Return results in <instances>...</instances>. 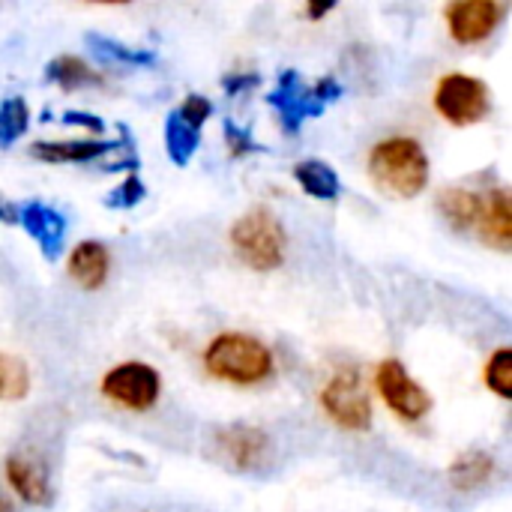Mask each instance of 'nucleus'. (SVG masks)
Listing matches in <instances>:
<instances>
[{
	"label": "nucleus",
	"instance_id": "obj_1",
	"mask_svg": "<svg viewBox=\"0 0 512 512\" xmlns=\"http://www.w3.org/2000/svg\"><path fill=\"white\" fill-rule=\"evenodd\" d=\"M369 177L375 183V189L387 198H417L420 192H426L429 180H432V165H429V153L423 147L420 138L414 135H390L381 138L372 150H369Z\"/></svg>",
	"mask_w": 512,
	"mask_h": 512
},
{
	"label": "nucleus",
	"instance_id": "obj_2",
	"mask_svg": "<svg viewBox=\"0 0 512 512\" xmlns=\"http://www.w3.org/2000/svg\"><path fill=\"white\" fill-rule=\"evenodd\" d=\"M201 360L210 378L234 384V387H258L270 381L276 372L273 351L261 339L240 333V330L216 333L207 342Z\"/></svg>",
	"mask_w": 512,
	"mask_h": 512
},
{
	"label": "nucleus",
	"instance_id": "obj_3",
	"mask_svg": "<svg viewBox=\"0 0 512 512\" xmlns=\"http://www.w3.org/2000/svg\"><path fill=\"white\" fill-rule=\"evenodd\" d=\"M231 249L237 261L255 273H270L285 264L288 255V234L270 207L246 210L228 231Z\"/></svg>",
	"mask_w": 512,
	"mask_h": 512
},
{
	"label": "nucleus",
	"instance_id": "obj_4",
	"mask_svg": "<svg viewBox=\"0 0 512 512\" xmlns=\"http://www.w3.org/2000/svg\"><path fill=\"white\" fill-rule=\"evenodd\" d=\"M321 411L342 432H366L372 426V396L357 366L336 369L318 393Z\"/></svg>",
	"mask_w": 512,
	"mask_h": 512
},
{
	"label": "nucleus",
	"instance_id": "obj_5",
	"mask_svg": "<svg viewBox=\"0 0 512 512\" xmlns=\"http://www.w3.org/2000/svg\"><path fill=\"white\" fill-rule=\"evenodd\" d=\"M432 105L450 126H474L492 114V87L468 72H447L438 78Z\"/></svg>",
	"mask_w": 512,
	"mask_h": 512
},
{
	"label": "nucleus",
	"instance_id": "obj_6",
	"mask_svg": "<svg viewBox=\"0 0 512 512\" xmlns=\"http://www.w3.org/2000/svg\"><path fill=\"white\" fill-rule=\"evenodd\" d=\"M99 393L123 411L144 414V411L156 408V402L162 396V375L150 363L126 360L102 375Z\"/></svg>",
	"mask_w": 512,
	"mask_h": 512
},
{
	"label": "nucleus",
	"instance_id": "obj_7",
	"mask_svg": "<svg viewBox=\"0 0 512 512\" xmlns=\"http://www.w3.org/2000/svg\"><path fill=\"white\" fill-rule=\"evenodd\" d=\"M375 390L381 396V402L405 423H420L432 414L435 408V399L432 393L411 378V372L405 369L402 360L396 357H387L378 363L375 369Z\"/></svg>",
	"mask_w": 512,
	"mask_h": 512
},
{
	"label": "nucleus",
	"instance_id": "obj_8",
	"mask_svg": "<svg viewBox=\"0 0 512 512\" xmlns=\"http://www.w3.org/2000/svg\"><path fill=\"white\" fill-rule=\"evenodd\" d=\"M213 447H216V456L240 474H261L273 462V453H276L270 435L252 423H231V426L216 429Z\"/></svg>",
	"mask_w": 512,
	"mask_h": 512
},
{
	"label": "nucleus",
	"instance_id": "obj_9",
	"mask_svg": "<svg viewBox=\"0 0 512 512\" xmlns=\"http://www.w3.org/2000/svg\"><path fill=\"white\" fill-rule=\"evenodd\" d=\"M507 6L498 0H453L444 6L447 33L459 45H480L486 42L504 21Z\"/></svg>",
	"mask_w": 512,
	"mask_h": 512
},
{
	"label": "nucleus",
	"instance_id": "obj_10",
	"mask_svg": "<svg viewBox=\"0 0 512 512\" xmlns=\"http://www.w3.org/2000/svg\"><path fill=\"white\" fill-rule=\"evenodd\" d=\"M270 108L279 114L282 120V129L285 132H297L306 120L312 117H321L324 114V102L315 96L312 84H303L300 72L297 69H285L273 87V93L267 96Z\"/></svg>",
	"mask_w": 512,
	"mask_h": 512
},
{
	"label": "nucleus",
	"instance_id": "obj_11",
	"mask_svg": "<svg viewBox=\"0 0 512 512\" xmlns=\"http://www.w3.org/2000/svg\"><path fill=\"white\" fill-rule=\"evenodd\" d=\"M3 477L9 483V489L18 495V501H24L27 507H48L51 498H54L48 468L36 456H30V453H12V456H6Z\"/></svg>",
	"mask_w": 512,
	"mask_h": 512
},
{
	"label": "nucleus",
	"instance_id": "obj_12",
	"mask_svg": "<svg viewBox=\"0 0 512 512\" xmlns=\"http://www.w3.org/2000/svg\"><path fill=\"white\" fill-rule=\"evenodd\" d=\"M18 225L27 231V237H33V243L39 246L42 258L57 261L63 252V240H66V216L42 201H27L18 204Z\"/></svg>",
	"mask_w": 512,
	"mask_h": 512
},
{
	"label": "nucleus",
	"instance_id": "obj_13",
	"mask_svg": "<svg viewBox=\"0 0 512 512\" xmlns=\"http://www.w3.org/2000/svg\"><path fill=\"white\" fill-rule=\"evenodd\" d=\"M480 234V240L498 252H510L512 249V204L510 189L507 186H492L486 189L483 198V213L480 222L474 228Z\"/></svg>",
	"mask_w": 512,
	"mask_h": 512
},
{
	"label": "nucleus",
	"instance_id": "obj_14",
	"mask_svg": "<svg viewBox=\"0 0 512 512\" xmlns=\"http://www.w3.org/2000/svg\"><path fill=\"white\" fill-rule=\"evenodd\" d=\"M66 270H69L72 282L81 285L84 291H99V288H105V282L111 276V252L99 240H81L78 246H72V252L66 258Z\"/></svg>",
	"mask_w": 512,
	"mask_h": 512
},
{
	"label": "nucleus",
	"instance_id": "obj_15",
	"mask_svg": "<svg viewBox=\"0 0 512 512\" xmlns=\"http://www.w3.org/2000/svg\"><path fill=\"white\" fill-rule=\"evenodd\" d=\"M483 198H486V189L447 186V189H441V195H438V210H441L444 222H447L453 231L468 234V231H474L477 222H480Z\"/></svg>",
	"mask_w": 512,
	"mask_h": 512
},
{
	"label": "nucleus",
	"instance_id": "obj_16",
	"mask_svg": "<svg viewBox=\"0 0 512 512\" xmlns=\"http://www.w3.org/2000/svg\"><path fill=\"white\" fill-rule=\"evenodd\" d=\"M498 471V462L489 450H465L453 459V465L447 468V480L456 492H477L483 486L492 483Z\"/></svg>",
	"mask_w": 512,
	"mask_h": 512
},
{
	"label": "nucleus",
	"instance_id": "obj_17",
	"mask_svg": "<svg viewBox=\"0 0 512 512\" xmlns=\"http://www.w3.org/2000/svg\"><path fill=\"white\" fill-rule=\"evenodd\" d=\"M114 144L111 141H99V138H72V141H33L30 144V153L42 162H51V165H60V162H93L99 156H105Z\"/></svg>",
	"mask_w": 512,
	"mask_h": 512
},
{
	"label": "nucleus",
	"instance_id": "obj_18",
	"mask_svg": "<svg viewBox=\"0 0 512 512\" xmlns=\"http://www.w3.org/2000/svg\"><path fill=\"white\" fill-rule=\"evenodd\" d=\"M294 180L300 183V189L309 198H318V201H336L339 192H342L339 174L333 171V165H327L321 159H303V162H297L294 165Z\"/></svg>",
	"mask_w": 512,
	"mask_h": 512
},
{
	"label": "nucleus",
	"instance_id": "obj_19",
	"mask_svg": "<svg viewBox=\"0 0 512 512\" xmlns=\"http://www.w3.org/2000/svg\"><path fill=\"white\" fill-rule=\"evenodd\" d=\"M45 78L54 81V84L63 87V90L93 87V84H102V81H105L93 66H87V63H84L81 57H75V54H60V57H54V60L45 66Z\"/></svg>",
	"mask_w": 512,
	"mask_h": 512
},
{
	"label": "nucleus",
	"instance_id": "obj_20",
	"mask_svg": "<svg viewBox=\"0 0 512 512\" xmlns=\"http://www.w3.org/2000/svg\"><path fill=\"white\" fill-rule=\"evenodd\" d=\"M198 144H201V129L186 123L177 111H171L168 120H165V150H168V159L183 168L198 153Z\"/></svg>",
	"mask_w": 512,
	"mask_h": 512
},
{
	"label": "nucleus",
	"instance_id": "obj_21",
	"mask_svg": "<svg viewBox=\"0 0 512 512\" xmlns=\"http://www.w3.org/2000/svg\"><path fill=\"white\" fill-rule=\"evenodd\" d=\"M33 390L30 366L18 354L0 351V402H24Z\"/></svg>",
	"mask_w": 512,
	"mask_h": 512
},
{
	"label": "nucleus",
	"instance_id": "obj_22",
	"mask_svg": "<svg viewBox=\"0 0 512 512\" xmlns=\"http://www.w3.org/2000/svg\"><path fill=\"white\" fill-rule=\"evenodd\" d=\"M84 39H87V45H90L99 57H108V60H114V63H123V66H153V63H156L153 51L129 48V45H123V42H117V39H111V36L87 33Z\"/></svg>",
	"mask_w": 512,
	"mask_h": 512
},
{
	"label": "nucleus",
	"instance_id": "obj_23",
	"mask_svg": "<svg viewBox=\"0 0 512 512\" xmlns=\"http://www.w3.org/2000/svg\"><path fill=\"white\" fill-rule=\"evenodd\" d=\"M483 381H486V387L498 396V399H504V402H510L512 399V348H495L492 354H489V360H486V369H483Z\"/></svg>",
	"mask_w": 512,
	"mask_h": 512
},
{
	"label": "nucleus",
	"instance_id": "obj_24",
	"mask_svg": "<svg viewBox=\"0 0 512 512\" xmlns=\"http://www.w3.org/2000/svg\"><path fill=\"white\" fill-rule=\"evenodd\" d=\"M27 129H30V108L24 96H9L6 102H0V141L12 144Z\"/></svg>",
	"mask_w": 512,
	"mask_h": 512
},
{
	"label": "nucleus",
	"instance_id": "obj_25",
	"mask_svg": "<svg viewBox=\"0 0 512 512\" xmlns=\"http://www.w3.org/2000/svg\"><path fill=\"white\" fill-rule=\"evenodd\" d=\"M147 195V186L141 183L138 174H126L108 195H105V207L108 210H132L144 201Z\"/></svg>",
	"mask_w": 512,
	"mask_h": 512
},
{
	"label": "nucleus",
	"instance_id": "obj_26",
	"mask_svg": "<svg viewBox=\"0 0 512 512\" xmlns=\"http://www.w3.org/2000/svg\"><path fill=\"white\" fill-rule=\"evenodd\" d=\"M222 132H225V144H228V153L234 159H243V156H252V153H264V147L252 138L249 129L237 126L234 120H222Z\"/></svg>",
	"mask_w": 512,
	"mask_h": 512
},
{
	"label": "nucleus",
	"instance_id": "obj_27",
	"mask_svg": "<svg viewBox=\"0 0 512 512\" xmlns=\"http://www.w3.org/2000/svg\"><path fill=\"white\" fill-rule=\"evenodd\" d=\"M186 123H192L195 129H204V123L213 117V102L207 99V96H198V93H189L183 102H180V108H174Z\"/></svg>",
	"mask_w": 512,
	"mask_h": 512
},
{
	"label": "nucleus",
	"instance_id": "obj_28",
	"mask_svg": "<svg viewBox=\"0 0 512 512\" xmlns=\"http://www.w3.org/2000/svg\"><path fill=\"white\" fill-rule=\"evenodd\" d=\"M60 120L69 123V126H84V129H90V132H96V135L105 132V123H102L96 114H90V111H63Z\"/></svg>",
	"mask_w": 512,
	"mask_h": 512
},
{
	"label": "nucleus",
	"instance_id": "obj_29",
	"mask_svg": "<svg viewBox=\"0 0 512 512\" xmlns=\"http://www.w3.org/2000/svg\"><path fill=\"white\" fill-rule=\"evenodd\" d=\"M261 78L252 72V75H228V78H222V87L231 93V96H237L240 90H252L255 84H258Z\"/></svg>",
	"mask_w": 512,
	"mask_h": 512
},
{
	"label": "nucleus",
	"instance_id": "obj_30",
	"mask_svg": "<svg viewBox=\"0 0 512 512\" xmlns=\"http://www.w3.org/2000/svg\"><path fill=\"white\" fill-rule=\"evenodd\" d=\"M0 222L18 225V204H6V201L0 198Z\"/></svg>",
	"mask_w": 512,
	"mask_h": 512
},
{
	"label": "nucleus",
	"instance_id": "obj_31",
	"mask_svg": "<svg viewBox=\"0 0 512 512\" xmlns=\"http://www.w3.org/2000/svg\"><path fill=\"white\" fill-rule=\"evenodd\" d=\"M0 512H15V504H12V498L0 489Z\"/></svg>",
	"mask_w": 512,
	"mask_h": 512
},
{
	"label": "nucleus",
	"instance_id": "obj_32",
	"mask_svg": "<svg viewBox=\"0 0 512 512\" xmlns=\"http://www.w3.org/2000/svg\"><path fill=\"white\" fill-rule=\"evenodd\" d=\"M330 9H333V6H309L306 12H309V18H324Z\"/></svg>",
	"mask_w": 512,
	"mask_h": 512
}]
</instances>
